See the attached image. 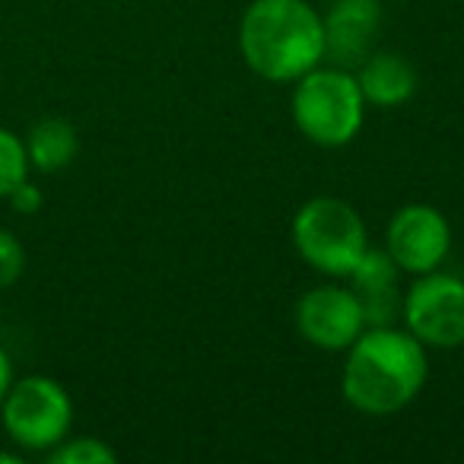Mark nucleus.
<instances>
[{
	"label": "nucleus",
	"mask_w": 464,
	"mask_h": 464,
	"mask_svg": "<svg viewBox=\"0 0 464 464\" xmlns=\"http://www.w3.org/2000/svg\"><path fill=\"white\" fill-rule=\"evenodd\" d=\"M293 121L309 143L324 150L347 147L366 121V99L353 71L318 64L293 83Z\"/></svg>",
	"instance_id": "obj_3"
},
{
	"label": "nucleus",
	"mask_w": 464,
	"mask_h": 464,
	"mask_svg": "<svg viewBox=\"0 0 464 464\" xmlns=\"http://www.w3.org/2000/svg\"><path fill=\"white\" fill-rule=\"evenodd\" d=\"M26 271V248L14 232L0 226V290H10Z\"/></svg>",
	"instance_id": "obj_15"
},
{
	"label": "nucleus",
	"mask_w": 464,
	"mask_h": 464,
	"mask_svg": "<svg viewBox=\"0 0 464 464\" xmlns=\"http://www.w3.org/2000/svg\"><path fill=\"white\" fill-rule=\"evenodd\" d=\"M401 318L423 347H464V280L442 267L413 277L401 296Z\"/></svg>",
	"instance_id": "obj_6"
},
{
	"label": "nucleus",
	"mask_w": 464,
	"mask_h": 464,
	"mask_svg": "<svg viewBox=\"0 0 464 464\" xmlns=\"http://www.w3.org/2000/svg\"><path fill=\"white\" fill-rule=\"evenodd\" d=\"M353 77L366 105H375V109H398L411 102L420 86L413 64L398 52H372L356 67Z\"/></svg>",
	"instance_id": "obj_11"
},
{
	"label": "nucleus",
	"mask_w": 464,
	"mask_h": 464,
	"mask_svg": "<svg viewBox=\"0 0 464 464\" xmlns=\"http://www.w3.org/2000/svg\"><path fill=\"white\" fill-rule=\"evenodd\" d=\"M343 353V401L366 417H392L404 411L423 392L430 375L426 347L407 328L394 324L366 328Z\"/></svg>",
	"instance_id": "obj_1"
},
{
	"label": "nucleus",
	"mask_w": 464,
	"mask_h": 464,
	"mask_svg": "<svg viewBox=\"0 0 464 464\" xmlns=\"http://www.w3.org/2000/svg\"><path fill=\"white\" fill-rule=\"evenodd\" d=\"M296 328L305 343H312L318 350H328V353H341L369 324L353 286L328 284L299 296Z\"/></svg>",
	"instance_id": "obj_8"
},
{
	"label": "nucleus",
	"mask_w": 464,
	"mask_h": 464,
	"mask_svg": "<svg viewBox=\"0 0 464 464\" xmlns=\"http://www.w3.org/2000/svg\"><path fill=\"white\" fill-rule=\"evenodd\" d=\"M29 156L23 137H16L14 130L0 128V198H7L20 181L29 179Z\"/></svg>",
	"instance_id": "obj_14"
},
{
	"label": "nucleus",
	"mask_w": 464,
	"mask_h": 464,
	"mask_svg": "<svg viewBox=\"0 0 464 464\" xmlns=\"http://www.w3.org/2000/svg\"><path fill=\"white\" fill-rule=\"evenodd\" d=\"M23 458L14 455V451H0V464H20Z\"/></svg>",
	"instance_id": "obj_18"
},
{
	"label": "nucleus",
	"mask_w": 464,
	"mask_h": 464,
	"mask_svg": "<svg viewBox=\"0 0 464 464\" xmlns=\"http://www.w3.org/2000/svg\"><path fill=\"white\" fill-rule=\"evenodd\" d=\"M398 265L385 248H366L356 267L350 271V284L353 293L360 296L362 312H366V324H392L394 315H401V296H398Z\"/></svg>",
	"instance_id": "obj_10"
},
{
	"label": "nucleus",
	"mask_w": 464,
	"mask_h": 464,
	"mask_svg": "<svg viewBox=\"0 0 464 464\" xmlns=\"http://www.w3.org/2000/svg\"><path fill=\"white\" fill-rule=\"evenodd\" d=\"M296 255L324 277L347 280L366 255L369 232L360 210L341 198H312L296 210L290 226Z\"/></svg>",
	"instance_id": "obj_4"
},
{
	"label": "nucleus",
	"mask_w": 464,
	"mask_h": 464,
	"mask_svg": "<svg viewBox=\"0 0 464 464\" xmlns=\"http://www.w3.org/2000/svg\"><path fill=\"white\" fill-rule=\"evenodd\" d=\"M324 20V58L356 71L375 52L382 29V0H334Z\"/></svg>",
	"instance_id": "obj_9"
},
{
	"label": "nucleus",
	"mask_w": 464,
	"mask_h": 464,
	"mask_svg": "<svg viewBox=\"0 0 464 464\" xmlns=\"http://www.w3.org/2000/svg\"><path fill=\"white\" fill-rule=\"evenodd\" d=\"M48 461L52 464H115L118 451L109 442L96 436H67L64 442H58L48 451Z\"/></svg>",
	"instance_id": "obj_13"
},
{
	"label": "nucleus",
	"mask_w": 464,
	"mask_h": 464,
	"mask_svg": "<svg viewBox=\"0 0 464 464\" xmlns=\"http://www.w3.org/2000/svg\"><path fill=\"white\" fill-rule=\"evenodd\" d=\"M4 430L20 449L52 451L71 436L73 401L58 379L48 375H26L14 379L7 398L0 401Z\"/></svg>",
	"instance_id": "obj_5"
},
{
	"label": "nucleus",
	"mask_w": 464,
	"mask_h": 464,
	"mask_svg": "<svg viewBox=\"0 0 464 464\" xmlns=\"http://www.w3.org/2000/svg\"><path fill=\"white\" fill-rule=\"evenodd\" d=\"M385 252L404 274H430L451 252V226L432 204H404L385 229Z\"/></svg>",
	"instance_id": "obj_7"
},
{
	"label": "nucleus",
	"mask_w": 464,
	"mask_h": 464,
	"mask_svg": "<svg viewBox=\"0 0 464 464\" xmlns=\"http://www.w3.org/2000/svg\"><path fill=\"white\" fill-rule=\"evenodd\" d=\"M10 385H14V362H10V353L0 347V401L7 398Z\"/></svg>",
	"instance_id": "obj_17"
},
{
	"label": "nucleus",
	"mask_w": 464,
	"mask_h": 464,
	"mask_svg": "<svg viewBox=\"0 0 464 464\" xmlns=\"http://www.w3.org/2000/svg\"><path fill=\"white\" fill-rule=\"evenodd\" d=\"M239 52L267 83H296L324 64V20L309 0H252L239 20Z\"/></svg>",
	"instance_id": "obj_2"
},
{
	"label": "nucleus",
	"mask_w": 464,
	"mask_h": 464,
	"mask_svg": "<svg viewBox=\"0 0 464 464\" xmlns=\"http://www.w3.org/2000/svg\"><path fill=\"white\" fill-rule=\"evenodd\" d=\"M7 200H10V207H14L16 213H23V217H33V213H39L42 204H45V194H42L39 185H33V181L26 179L7 194Z\"/></svg>",
	"instance_id": "obj_16"
},
{
	"label": "nucleus",
	"mask_w": 464,
	"mask_h": 464,
	"mask_svg": "<svg viewBox=\"0 0 464 464\" xmlns=\"http://www.w3.org/2000/svg\"><path fill=\"white\" fill-rule=\"evenodd\" d=\"M26 156L35 172H61L80 153V134L67 118H42L26 134Z\"/></svg>",
	"instance_id": "obj_12"
}]
</instances>
